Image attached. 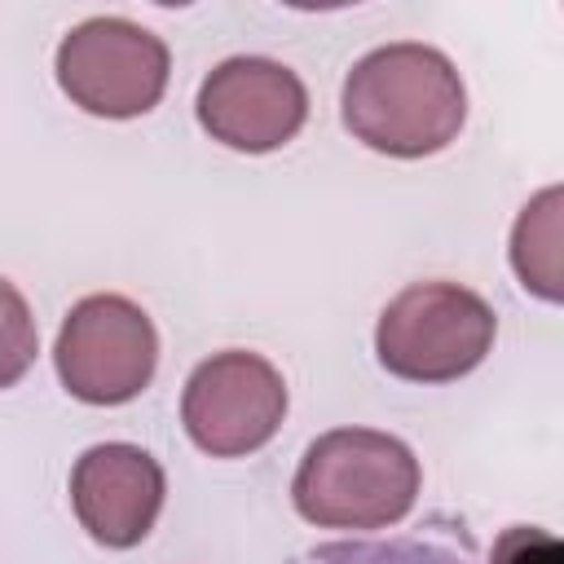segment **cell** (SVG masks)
Segmentation results:
<instances>
[{"instance_id": "cell-10", "label": "cell", "mask_w": 564, "mask_h": 564, "mask_svg": "<svg viewBox=\"0 0 564 564\" xmlns=\"http://www.w3.org/2000/svg\"><path fill=\"white\" fill-rule=\"evenodd\" d=\"M295 564H471V560L423 538H352V542H322Z\"/></svg>"}, {"instance_id": "cell-2", "label": "cell", "mask_w": 564, "mask_h": 564, "mask_svg": "<svg viewBox=\"0 0 564 564\" xmlns=\"http://www.w3.org/2000/svg\"><path fill=\"white\" fill-rule=\"evenodd\" d=\"M419 480L405 441L375 427H335L304 449L291 502L317 529H383L414 507Z\"/></svg>"}, {"instance_id": "cell-12", "label": "cell", "mask_w": 564, "mask_h": 564, "mask_svg": "<svg viewBox=\"0 0 564 564\" xmlns=\"http://www.w3.org/2000/svg\"><path fill=\"white\" fill-rule=\"evenodd\" d=\"M489 564H564L560 542L538 524H511L498 533Z\"/></svg>"}, {"instance_id": "cell-11", "label": "cell", "mask_w": 564, "mask_h": 564, "mask_svg": "<svg viewBox=\"0 0 564 564\" xmlns=\"http://www.w3.org/2000/svg\"><path fill=\"white\" fill-rule=\"evenodd\" d=\"M35 348H40L35 317L22 300V291L9 278H0V388L18 383L31 370Z\"/></svg>"}, {"instance_id": "cell-8", "label": "cell", "mask_w": 564, "mask_h": 564, "mask_svg": "<svg viewBox=\"0 0 564 564\" xmlns=\"http://www.w3.org/2000/svg\"><path fill=\"white\" fill-rule=\"evenodd\" d=\"M70 507L93 542L110 551H128L159 520L163 467L128 441L93 445L79 454L70 471Z\"/></svg>"}, {"instance_id": "cell-9", "label": "cell", "mask_w": 564, "mask_h": 564, "mask_svg": "<svg viewBox=\"0 0 564 564\" xmlns=\"http://www.w3.org/2000/svg\"><path fill=\"white\" fill-rule=\"evenodd\" d=\"M511 264L524 291L542 300H560V189H542L516 220Z\"/></svg>"}, {"instance_id": "cell-5", "label": "cell", "mask_w": 564, "mask_h": 564, "mask_svg": "<svg viewBox=\"0 0 564 564\" xmlns=\"http://www.w3.org/2000/svg\"><path fill=\"white\" fill-rule=\"evenodd\" d=\"M62 93L101 119H137L167 88V44L128 18H88L57 44Z\"/></svg>"}, {"instance_id": "cell-6", "label": "cell", "mask_w": 564, "mask_h": 564, "mask_svg": "<svg viewBox=\"0 0 564 564\" xmlns=\"http://www.w3.org/2000/svg\"><path fill=\"white\" fill-rule=\"evenodd\" d=\"M286 414V383L260 352H216L194 366L181 397L189 441L212 458H242L273 441Z\"/></svg>"}, {"instance_id": "cell-3", "label": "cell", "mask_w": 564, "mask_h": 564, "mask_svg": "<svg viewBox=\"0 0 564 564\" xmlns=\"http://www.w3.org/2000/svg\"><path fill=\"white\" fill-rule=\"evenodd\" d=\"M494 308L458 282H410L375 326L379 366L410 383H449L494 348Z\"/></svg>"}, {"instance_id": "cell-1", "label": "cell", "mask_w": 564, "mask_h": 564, "mask_svg": "<svg viewBox=\"0 0 564 564\" xmlns=\"http://www.w3.org/2000/svg\"><path fill=\"white\" fill-rule=\"evenodd\" d=\"M344 128L392 159H423L445 150L467 119V88L454 62L432 44L370 48L344 79Z\"/></svg>"}, {"instance_id": "cell-4", "label": "cell", "mask_w": 564, "mask_h": 564, "mask_svg": "<svg viewBox=\"0 0 564 564\" xmlns=\"http://www.w3.org/2000/svg\"><path fill=\"white\" fill-rule=\"evenodd\" d=\"M57 379L88 405L132 401L159 366V335L141 304L128 295H84L57 330Z\"/></svg>"}, {"instance_id": "cell-7", "label": "cell", "mask_w": 564, "mask_h": 564, "mask_svg": "<svg viewBox=\"0 0 564 564\" xmlns=\"http://www.w3.org/2000/svg\"><path fill=\"white\" fill-rule=\"evenodd\" d=\"M198 123L212 141L247 154L286 145L308 119L300 75L273 57H229L198 88Z\"/></svg>"}]
</instances>
